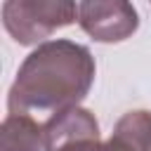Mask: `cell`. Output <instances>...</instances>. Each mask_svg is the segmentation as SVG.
Wrapping results in <instances>:
<instances>
[{
    "label": "cell",
    "instance_id": "6da1fadb",
    "mask_svg": "<svg viewBox=\"0 0 151 151\" xmlns=\"http://www.w3.org/2000/svg\"><path fill=\"white\" fill-rule=\"evenodd\" d=\"M92 52L73 40H47L19 66L7 92L9 113H59L78 106L94 83Z\"/></svg>",
    "mask_w": 151,
    "mask_h": 151
},
{
    "label": "cell",
    "instance_id": "7a4b0ae2",
    "mask_svg": "<svg viewBox=\"0 0 151 151\" xmlns=\"http://www.w3.org/2000/svg\"><path fill=\"white\" fill-rule=\"evenodd\" d=\"M45 151H151V113L127 111L106 142L99 139L97 118H68L50 132Z\"/></svg>",
    "mask_w": 151,
    "mask_h": 151
},
{
    "label": "cell",
    "instance_id": "3957f363",
    "mask_svg": "<svg viewBox=\"0 0 151 151\" xmlns=\"http://www.w3.org/2000/svg\"><path fill=\"white\" fill-rule=\"evenodd\" d=\"M73 21H78L76 0H5L2 5V26L19 45H42Z\"/></svg>",
    "mask_w": 151,
    "mask_h": 151
},
{
    "label": "cell",
    "instance_id": "277c9868",
    "mask_svg": "<svg viewBox=\"0 0 151 151\" xmlns=\"http://www.w3.org/2000/svg\"><path fill=\"white\" fill-rule=\"evenodd\" d=\"M78 24L97 42H123L139 28V17L130 0H80Z\"/></svg>",
    "mask_w": 151,
    "mask_h": 151
},
{
    "label": "cell",
    "instance_id": "5b68a950",
    "mask_svg": "<svg viewBox=\"0 0 151 151\" xmlns=\"http://www.w3.org/2000/svg\"><path fill=\"white\" fill-rule=\"evenodd\" d=\"M0 151H45V127L28 113H7L0 125Z\"/></svg>",
    "mask_w": 151,
    "mask_h": 151
}]
</instances>
